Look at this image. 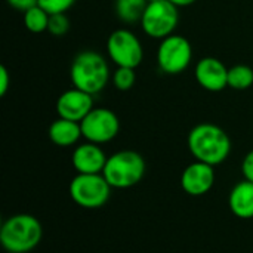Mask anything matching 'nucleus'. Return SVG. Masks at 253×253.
<instances>
[{
  "label": "nucleus",
  "mask_w": 253,
  "mask_h": 253,
  "mask_svg": "<svg viewBox=\"0 0 253 253\" xmlns=\"http://www.w3.org/2000/svg\"><path fill=\"white\" fill-rule=\"evenodd\" d=\"M188 150L197 162L218 166L224 163L231 153V139L228 133L213 123H200L188 133Z\"/></svg>",
  "instance_id": "nucleus-1"
},
{
  "label": "nucleus",
  "mask_w": 253,
  "mask_h": 253,
  "mask_svg": "<svg viewBox=\"0 0 253 253\" xmlns=\"http://www.w3.org/2000/svg\"><path fill=\"white\" fill-rule=\"evenodd\" d=\"M70 79L74 87L90 95L99 93L111 79L110 65L104 55L95 50H82L70 67Z\"/></svg>",
  "instance_id": "nucleus-2"
},
{
  "label": "nucleus",
  "mask_w": 253,
  "mask_h": 253,
  "mask_svg": "<svg viewBox=\"0 0 253 253\" xmlns=\"http://www.w3.org/2000/svg\"><path fill=\"white\" fill-rule=\"evenodd\" d=\"M42 224L28 213H18L7 218L0 230V243L9 253H27L42 240Z\"/></svg>",
  "instance_id": "nucleus-3"
},
{
  "label": "nucleus",
  "mask_w": 253,
  "mask_h": 253,
  "mask_svg": "<svg viewBox=\"0 0 253 253\" xmlns=\"http://www.w3.org/2000/svg\"><path fill=\"white\" fill-rule=\"evenodd\" d=\"M102 175L111 188L127 190L139 184L145 175V160L133 150H122L107 159Z\"/></svg>",
  "instance_id": "nucleus-4"
},
{
  "label": "nucleus",
  "mask_w": 253,
  "mask_h": 253,
  "mask_svg": "<svg viewBox=\"0 0 253 253\" xmlns=\"http://www.w3.org/2000/svg\"><path fill=\"white\" fill-rule=\"evenodd\" d=\"M70 196L80 208L99 209L108 202L111 185L102 173H77L70 182Z\"/></svg>",
  "instance_id": "nucleus-5"
},
{
  "label": "nucleus",
  "mask_w": 253,
  "mask_h": 253,
  "mask_svg": "<svg viewBox=\"0 0 253 253\" xmlns=\"http://www.w3.org/2000/svg\"><path fill=\"white\" fill-rule=\"evenodd\" d=\"M179 7L169 0H159L148 3L141 18L142 31L156 40H163L172 36L179 22Z\"/></svg>",
  "instance_id": "nucleus-6"
},
{
  "label": "nucleus",
  "mask_w": 253,
  "mask_h": 253,
  "mask_svg": "<svg viewBox=\"0 0 253 253\" xmlns=\"http://www.w3.org/2000/svg\"><path fill=\"white\" fill-rule=\"evenodd\" d=\"M107 53L116 67L136 68L144 59V47L141 40L127 28H117L108 36Z\"/></svg>",
  "instance_id": "nucleus-7"
},
{
  "label": "nucleus",
  "mask_w": 253,
  "mask_h": 253,
  "mask_svg": "<svg viewBox=\"0 0 253 253\" xmlns=\"http://www.w3.org/2000/svg\"><path fill=\"white\" fill-rule=\"evenodd\" d=\"M193 59L191 43L179 34L168 36L160 40L157 49V64L162 73L176 76L184 73Z\"/></svg>",
  "instance_id": "nucleus-8"
},
{
  "label": "nucleus",
  "mask_w": 253,
  "mask_h": 253,
  "mask_svg": "<svg viewBox=\"0 0 253 253\" xmlns=\"http://www.w3.org/2000/svg\"><path fill=\"white\" fill-rule=\"evenodd\" d=\"M80 126L83 138L98 145L113 141L120 132V120L117 114L104 107H95L80 122Z\"/></svg>",
  "instance_id": "nucleus-9"
},
{
  "label": "nucleus",
  "mask_w": 253,
  "mask_h": 253,
  "mask_svg": "<svg viewBox=\"0 0 253 253\" xmlns=\"http://www.w3.org/2000/svg\"><path fill=\"white\" fill-rule=\"evenodd\" d=\"M93 108V95L74 86L62 92L56 99L58 116L77 123H80Z\"/></svg>",
  "instance_id": "nucleus-10"
},
{
  "label": "nucleus",
  "mask_w": 253,
  "mask_h": 253,
  "mask_svg": "<svg viewBox=\"0 0 253 253\" xmlns=\"http://www.w3.org/2000/svg\"><path fill=\"white\" fill-rule=\"evenodd\" d=\"M199 86L209 92H221L228 87V67L215 56L202 58L194 68Z\"/></svg>",
  "instance_id": "nucleus-11"
},
{
  "label": "nucleus",
  "mask_w": 253,
  "mask_h": 253,
  "mask_svg": "<svg viewBox=\"0 0 253 253\" xmlns=\"http://www.w3.org/2000/svg\"><path fill=\"white\" fill-rule=\"evenodd\" d=\"M215 184V170L213 166L203 163V162H194L188 165L182 175H181V187L182 190L193 197H200L208 194Z\"/></svg>",
  "instance_id": "nucleus-12"
},
{
  "label": "nucleus",
  "mask_w": 253,
  "mask_h": 253,
  "mask_svg": "<svg viewBox=\"0 0 253 253\" xmlns=\"http://www.w3.org/2000/svg\"><path fill=\"white\" fill-rule=\"evenodd\" d=\"M107 159L101 145L89 141L77 145L71 154V163L77 173H102Z\"/></svg>",
  "instance_id": "nucleus-13"
},
{
  "label": "nucleus",
  "mask_w": 253,
  "mask_h": 253,
  "mask_svg": "<svg viewBox=\"0 0 253 253\" xmlns=\"http://www.w3.org/2000/svg\"><path fill=\"white\" fill-rule=\"evenodd\" d=\"M231 212L240 219L253 218V182L243 179L236 184L228 197Z\"/></svg>",
  "instance_id": "nucleus-14"
},
{
  "label": "nucleus",
  "mask_w": 253,
  "mask_h": 253,
  "mask_svg": "<svg viewBox=\"0 0 253 253\" xmlns=\"http://www.w3.org/2000/svg\"><path fill=\"white\" fill-rule=\"evenodd\" d=\"M49 139L58 145V147H71L79 142V139L83 136L82 126L77 122L67 120V119H56L50 123L47 129Z\"/></svg>",
  "instance_id": "nucleus-15"
},
{
  "label": "nucleus",
  "mask_w": 253,
  "mask_h": 253,
  "mask_svg": "<svg viewBox=\"0 0 253 253\" xmlns=\"http://www.w3.org/2000/svg\"><path fill=\"white\" fill-rule=\"evenodd\" d=\"M147 4V0H114L117 16L127 24L141 22Z\"/></svg>",
  "instance_id": "nucleus-16"
},
{
  "label": "nucleus",
  "mask_w": 253,
  "mask_h": 253,
  "mask_svg": "<svg viewBox=\"0 0 253 253\" xmlns=\"http://www.w3.org/2000/svg\"><path fill=\"white\" fill-rule=\"evenodd\" d=\"M253 86V70L249 65L237 64L228 68V87L234 90H246Z\"/></svg>",
  "instance_id": "nucleus-17"
},
{
  "label": "nucleus",
  "mask_w": 253,
  "mask_h": 253,
  "mask_svg": "<svg viewBox=\"0 0 253 253\" xmlns=\"http://www.w3.org/2000/svg\"><path fill=\"white\" fill-rule=\"evenodd\" d=\"M49 16L50 15L42 6L36 4L24 12V25L28 31L36 33V34L47 31Z\"/></svg>",
  "instance_id": "nucleus-18"
},
{
  "label": "nucleus",
  "mask_w": 253,
  "mask_h": 253,
  "mask_svg": "<svg viewBox=\"0 0 253 253\" xmlns=\"http://www.w3.org/2000/svg\"><path fill=\"white\" fill-rule=\"evenodd\" d=\"M111 82L113 86L117 90H129L133 87L136 83V73L135 68H127V67H117L114 73L111 74Z\"/></svg>",
  "instance_id": "nucleus-19"
},
{
  "label": "nucleus",
  "mask_w": 253,
  "mask_h": 253,
  "mask_svg": "<svg viewBox=\"0 0 253 253\" xmlns=\"http://www.w3.org/2000/svg\"><path fill=\"white\" fill-rule=\"evenodd\" d=\"M70 19L65 13H53L49 16V25H47V31L53 36V37H62L70 31Z\"/></svg>",
  "instance_id": "nucleus-20"
},
{
  "label": "nucleus",
  "mask_w": 253,
  "mask_h": 253,
  "mask_svg": "<svg viewBox=\"0 0 253 253\" xmlns=\"http://www.w3.org/2000/svg\"><path fill=\"white\" fill-rule=\"evenodd\" d=\"M76 0H39V6H42L49 15L53 13H65L68 9L74 6Z\"/></svg>",
  "instance_id": "nucleus-21"
},
{
  "label": "nucleus",
  "mask_w": 253,
  "mask_h": 253,
  "mask_svg": "<svg viewBox=\"0 0 253 253\" xmlns=\"http://www.w3.org/2000/svg\"><path fill=\"white\" fill-rule=\"evenodd\" d=\"M242 173L245 179L253 182V150H251L242 162Z\"/></svg>",
  "instance_id": "nucleus-22"
},
{
  "label": "nucleus",
  "mask_w": 253,
  "mask_h": 253,
  "mask_svg": "<svg viewBox=\"0 0 253 253\" xmlns=\"http://www.w3.org/2000/svg\"><path fill=\"white\" fill-rule=\"evenodd\" d=\"M10 87V74L4 65H0V96H4Z\"/></svg>",
  "instance_id": "nucleus-23"
},
{
  "label": "nucleus",
  "mask_w": 253,
  "mask_h": 253,
  "mask_svg": "<svg viewBox=\"0 0 253 253\" xmlns=\"http://www.w3.org/2000/svg\"><path fill=\"white\" fill-rule=\"evenodd\" d=\"M6 3H7L10 7H13V9H16V10H21V12L24 13V12L28 10L30 7L36 6V4L39 3V0H6Z\"/></svg>",
  "instance_id": "nucleus-24"
},
{
  "label": "nucleus",
  "mask_w": 253,
  "mask_h": 253,
  "mask_svg": "<svg viewBox=\"0 0 253 253\" xmlns=\"http://www.w3.org/2000/svg\"><path fill=\"white\" fill-rule=\"evenodd\" d=\"M170 3H173L176 7H185V6H191L194 4L197 0H169Z\"/></svg>",
  "instance_id": "nucleus-25"
},
{
  "label": "nucleus",
  "mask_w": 253,
  "mask_h": 253,
  "mask_svg": "<svg viewBox=\"0 0 253 253\" xmlns=\"http://www.w3.org/2000/svg\"><path fill=\"white\" fill-rule=\"evenodd\" d=\"M154 1H159V0H147V3H154Z\"/></svg>",
  "instance_id": "nucleus-26"
},
{
  "label": "nucleus",
  "mask_w": 253,
  "mask_h": 253,
  "mask_svg": "<svg viewBox=\"0 0 253 253\" xmlns=\"http://www.w3.org/2000/svg\"><path fill=\"white\" fill-rule=\"evenodd\" d=\"M7 253H9V252H7Z\"/></svg>",
  "instance_id": "nucleus-27"
}]
</instances>
